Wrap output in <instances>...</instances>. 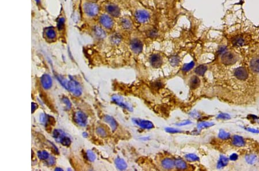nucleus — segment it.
<instances>
[{
  "label": "nucleus",
  "instance_id": "nucleus-1",
  "mask_svg": "<svg viewBox=\"0 0 259 171\" xmlns=\"http://www.w3.org/2000/svg\"><path fill=\"white\" fill-rule=\"evenodd\" d=\"M53 137L56 141L62 144L63 145L69 146L71 144V140L63 131L56 129L53 131Z\"/></svg>",
  "mask_w": 259,
  "mask_h": 171
},
{
  "label": "nucleus",
  "instance_id": "nucleus-2",
  "mask_svg": "<svg viewBox=\"0 0 259 171\" xmlns=\"http://www.w3.org/2000/svg\"><path fill=\"white\" fill-rule=\"evenodd\" d=\"M67 89L76 96H79L82 94L81 87L78 82L72 78L68 82Z\"/></svg>",
  "mask_w": 259,
  "mask_h": 171
},
{
  "label": "nucleus",
  "instance_id": "nucleus-3",
  "mask_svg": "<svg viewBox=\"0 0 259 171\" xmlns=\"http://www.w3.org/2000/svg\"><path fill=\"white\" fill-rule=\"evenodd\" d=\"M84 8L85 13L90 16H95L97 15L99 10L98 5L93 2H87L84 5Z\"/></svg>",
  "mask_w": 259,
  "mask_h": 171
},
{
  "label": "nucleus",
  "instance_id": "nucleus-4",
  "mask_svg": "<svg viewBox=\"0 0 259 171\" xmlns=\"http://www.w3.org/2000/svg\"><path fill=\"white\" fill-rule=\"evenodd\" d=\"M74 121L80 126L84 127L87 124V116L81 111H77L74 114Z\"/></svg>",
  "mask_w": 259,
  "mask_h": 171
},
{
  "label": "nucleus",
  "instance_id": "nucleus-5",
  "mask_svg": "<svg viewBox=\"0 0 259 171\" xmlns=\"http://www.w3.org/2000/svg\"><path fill=\"white\" fill-rule=\"evenodd\" d=\"M222 62L226 65H233L236 62V58L235 55L231 52H226L222 57Z\"/></svg>",
  "mask_w": 259,
  "mask_h": 171
},
{
  "label": "nucleus",
  "instance_id": "nucleus-6",
  "mask_svg": "<svg viewBox=\"0 0 259 171\" xmlns=\"http://www.w3.org/2000/svg\"><path fill=\"white\" fill-rule=\"evenodd\" d=\"M136 19L139 23H145L149 19V14L145 10H140L136 12L135 14Z\"/></svg>",
  "mask_w": 259,
  "mask_h": 171
},
{
  "label": "nucleus",
  "instance_id": "nucleus-7",
  "mask_svg": "<svg viewBox=\"0 0 259 171\" xmlns=\"http://www.w3.org/2000/svg\"><path fill=\"white\" fill-rule=\"evenodd\" d=\"M130 47L133 52H134L136 54H140L143 50V44L140 40L135 39L131 42Z\"/></svg>",
  "mask_w": 259,
  "mask_h": 171
},
{
  "label": "nucleus",
  "instance_id": "nucleus-8",
  "mask_svg": "<svg viewBox=\"0 0 259 171\" xmlns=\"http://www.w3.org/2000/svg\"><path fill=\"white\" fill-rule=\"evenodd\" d=\"M41 84L45 89H49L52 87V80L51 77L47 74H44L41 77Z\"/></svg>",
  "mask_w": 259,
  "mask_h": 171
},
{
  "label": "nucleus",
  "instance_id": "nucleus-9",
  "mask_svg": "<svg viewBox=\"0 0 259 171\" xmlns=\"http://www.w3.org/2000/svg\"><path fill=\"white\" fill-rule=\"evenodd\" d=\"M150 62L151 66L154 68H159L162 65V58L158 54L152 55L150 59Z\"/></svg>",
  "mask_w": 259,
  "mask_h": 171
},
{
  "label": "nucleus",
  "instance_id": "nucleus-10",
  "mask_svg": "<svg viewBox=\"0 0 259 171\" xmlns=\"http://www.w3.org/2000/svg\"><path fill=\"white\" fill-rule=\"evenodd\" d=\"M100 21L101 24L107 28H111L113 25V21L107 15H103L100 17Z\"/></svg>",
  "mask_w": 259,
  "mask_h": 171
},
{
  "label": "nucleus",
  "instance_id": "nucleus-11",
  "mask_svg": "<svg viewBox=\"0 0 259 171\" xmlns=\"http://www.w3.org/2000/svg\"><path fill=\"white\" fill-rule=\"evenodd\" d=\"M106 9L109 14L111 15L112 16L117 17L120 15L121 10L119 7L114 4H109L106 6Z\"/></svg>",
  "mask_w": 259,
  "mask_h": 171
},
{
  "label": "nucleus",
  "instance_id": "nucleus-12",
  "mask_svg": "<svg viewBox=\"0 0 259 171\" xmlns=\"http://www.w3.org/2000/svg\"><path fill=\"white\" fill-rule=\"evenodd\" d=\"M234 75L238 80H245L248 77V73L245 68H238L235 70Z\"/></svg>",
  "mask_w": 259,
  "mask_h": 171
},
{
  "label": "nucleus",
  "instance_id": "nucleus-13",
  "mask_svg": "<svg viewBox=\"0 0 259 171\" xmlns=\"http://www.w3.org/2000/svg\"><path fill=\"white\" fill-rule=\"evenodd\" d=\"M133 121H134L136 124H138V126H140V127L143 128V129H150L154 127L153 124L150 121H144V120H141L137 119H134L133 120Z\"/></svg>",
  "mask_w": 259,
  "mask_h": 171
},
{
  "label": "nucleus",
  "instance_id": "nucleus-14",
  "mask_svg": "<svg viewBox=\"0 0 259 171\" xmlns=\"http://www.w3.org/2000/svg\"><path fill=\"white\" fill-rule=\"evenodd\" d=\"M104 121L109 125V126L111 127V129L113 131H115L116 129L117 123L112 117L109 115H105L104 117Z\"/></svg>",
  "mask_w": 259,
  "mask_h": 171
},
{
  "label": "nucleus",
  "instance_id": "nucleus-15",
  "mask_svg": "<svg viewBox=\"0 0 259 171\" xmlns=\"http://www.w3.org/2000/svg\"><path fill=\"white\" fill-rule=\"evenodd\" d=\"M175 161L170 159H165L162 161V166L166 169H171L174 167Z\"/></svg>",
  "mask_w": 259,
  "mask_h": 171
},
{
  "label": "nucleus",
  "instance_id": "nucleus-16",
  "mask_svg": "<svg viewBox=\"0 0 259 171\" xmlns=\"http://www.w3.org/2000/svg\"><path fill=\"white\" fill-rule=\"evenodd\" d=\"M200 83H201V81L198 77L195 76H192L189 80V87L192 89H196L199 87Z\"/></svg>",
  "mask_w": 259,
  "mask_h": 171
},
{
  "label": "nucleus",
  "instance_id": "nucleus-17",
  "mask_svg": "<svg viewBox=\"0 0 259 171\" xmlns=\"http://www.w3.org/2000/svg\"><path fill=\"white\" fill-rule=\"evenodd\" d=\"M112 100L114 101L115 103H116L117 104L119 105L120 106L123 107L125 108L130 109L129 106L124 102L123 100V98L121 97H119V96H113Z\"/></svg>",
  "mask_w": 259,
  "mask_h": 171
},
{
  "label": "nucleus",
  "instance_id": "nucleus-18",
  "mask_svg": "<svg viewBox=\"0 0 259 171\" xmlns=\"http://www.w3.org/2000/svg\"><path fill=\"white\" fill-rule=\"evenodd\" d=\"M115 165L116 167L118 168L119 170H125L127 168V164L124 161V160L121 158H117L115 160Z\"/></svg>",
  "mask_w": 259,
  "mask_h": 171
},
{
  "label": "nucleus",
  "instance_id": "nucleus-19",
  "mask_svg": "<svg viewBox=\"0 0 259 171\" xmlns=\"http://www.w3.org/2000/svg\"><path fill=\"white\" fill-rule=\"evenodd\" d=\"M94 32L96 36L100 39H103L106 36V34L104 31L100 28V27L96 26L94 28Z\"/></svg>",
  "mask_w": 259,
  "mask_h": 171
},
{
  "label": "nucleus",
  "instance_id": "nucleus-20",
  "mask_svg": "<svg viewBox=\"0 0 259 171\" xmlns=\"http://www.w3.org/2000/svg\"><path fill=\"white\" fill-rule=\"evenodd\" d=\"M233 144L236 146H243L245 142L242 137L238 135H235L233 138Z\"/></svg>",
  "mask_w": 259,
  "mask_h": 171
},
{
  "label": "nucleus",
  "instance_id": "nucleus-21",
  "mask_svg": "<svg viewBox=\"0 0 259 171\" xmlns=\"http://www.w3.org/2000/svg\"><path fill=\"white\" fill-rule=\"evenodd\" d=\"M250 68L253 71L259 72V58H255L251 61Z\"/></svg>",
  "mask_w": 259,
  "mask_h": 171
},
{
  "label": "nucleus",
  "instance_id": "nucleus-22",
  "mask_svg": "<svg viewBox=\"0 0 259 171\" xmlns=\"http://www.w3.org/2000/svg\"><path fill=\"white\" fill-rule=\"evenodd\" d=\"M207 67L204 65H200L195 69V72L199 76H203L207 70Z\"/></svg>",
  "mask_w": 259,
  "mask_h": 171
},
{
  "label": "nucleus",
  "instance_id": "nucleus-23",
  "mask_svg": "<svg viewBox=\"0 0 259 171\" xmlns=\"http://www.w3.org/2000/svg\"><path fill=\"white\" fill-rule=\"evenodd\" d=\"M175 165L178 169H185L187 168L186 163L181 160H177L175 162Z\"/></svg>",
  "mask_w": 259,
  "mask_h": 171
},
{
  "label": "nucleus",
  "instance_id": "nucleus-24",
  "mask_svg": "<svg viewBox=\"0 0 259 171\" xmlns=\"http://www.w3.org/2000/svg\"><path fill=\"white\" fill-rule=\"evenodd\" d=\"M228 159L226 157L223 156H221L220 157V160H219L218 163V168H221L223 167H225L228 164Z\"/></svg>",
  "mask_w": 259,
  "mask_h": 171
},
{
  "label": "nucleus",
  "instance_id": "nucleus-25",
  "mask_svg": "<svg viewBox=\"0 0 259 171\" xmlns=\"http://www.w3.org/2000/svg\"><path fill=\"white\" fill-rule=\"evenodd\" d=\"M46 35L49 39H54L56 36V33L55 30L52 28H49L46 29Z\"/></svg>",
  "mask_w": 259,
  "mask_h": 171
},
{
  "label": "nucleus",
  "instance_id": "nucleus-26",
  "mask_svg": "<svg viewBox=\"0 0 259 171\" xmlns=\"http://www.w3.org/2000/svg\"><path fill=\"white\" fill-rule=\"evenodd\" d=\"M122 26L123 27V28L125 29H130L132 27V24L131 23V21L127 19V18H123L122 20Z\"/></svg>",
  "mask_w": 259,
  "mask_h": 171
},
{
  "label": "nucleus",
  "instance_id": "nucleus-27",
  "mask_svg": "<svg viewBox=\"0 0 259 171\" xmlns=\"http://www.w3.org/2000/svg\"><path fill=\"white\" fill-rule=\"evenodd\" d=\"M233 44L234 46L240 47L244 44V40L241 37H237L233 39Z\"/></svg>",
  "mask_w": 259,
  "mask_h": 171
},
{
  "label": "nucleus",
  "instance_id": "nucleus-28",
  "mask_svg": "<svg viewBox=\"0 0 259 171\" xmlns=\"http://www.w3.org/2000/svg\"><path fill=\"white\" fill-rule=\"evenodd\" d=\"M121 40H122L121 36L117 34H115L113 35L112 36L111 38V42L114 44H119V43L121 42Z\"/></svg>",
  "mask_w": 259,
  "mask_h": 171
},
{
  "label": "nucleus",
  "instance_id": "nucleus-29",
  "mask_svg": "<svg viewBox=\"0 0 259 171\" xmlns=\"http://www.w3.org/2000/svg\"><path fill=\"white\" fill-rule=\"evenodd\" d=\"M38 156L42 160H47L50 157V155L45 150L39 151L38 152Z\"/></svg>",
  "mask_w": 259,
  "mask_h": 171
},
{
  "label": "nucleus",
  "instance_id": "nucleus-30",
  "mask_svg": "<svg viewBox=\"0 0 259 171\" xmlns=\"http://www.w3.org/2000/svg\"><path fill=\"white\" fill-rule=\"evenodd\" d=\"M50 116L44 114H42L40 116V121L42 122V123L43 124H47L49 123V122H50Z\"/></svg>",
  "mask_w": 259,
  "mask_h": 171
},
{
  "label": "nucleus",
  "instance_id": "nucleus-31",
  "mask_svg": "<svg viewBox=\"0 0 259 171\" xmlns=\"http://www.w3.org/2000/svg\"><path fill=\"white\" fill-rule=\"evenodd\" d=\"M245 159H246V161L248 163H249L250 164H254V163L256 161V160H257V157L255 156V155L251 154L245 157Z\"/></svg>",
  "mask_w": 259,
  "mask_h": 171
},
{
  "label": "nucleus",
  "instance_id": "nucleus-32",
  "mask_svg": "<svg viewBox=\"0 0 259 171\" xmlns=\"http://www.w3.org/2000/svg\"><path fill=\"white\" fill-rule=\"evenodd\" d=\"M87 157L88 160H89L91 162L94 161L96 160V155L90 150H89L87 152Z\"/></svg>",
  "mask_w": 259,
  "mask_h": 171
},
{
  "label": "nucleus",
  "instance_id": "nucleus-33",
  "mask_svg": "<svg viewBox=\"0 0 259 171\" xmlns=\"http://www.w3.org/2000/svg\"><path fill=\"white\" fill-rule=\"evenodd\" d=\"M185 157L188 161H196L199 160V157H197L196 155L194 154H188L187 155H186Z\"/></svg>",
  "mask_w": 259,
  "mask_h": 171
},
{
  "label": "nucleus",
  "instance_id": "nucleus-34",
  "mask_svg": "<svg viewBox=\"0 0 259 171\" xmlns=\"http://www.w3.org/2000/svg\"><path fill=\"white\" fill-rule=\"evenodd\" d=\"M218 137L221 139H228L230 137V134L226 133L223 130H221L219 133Z\"/></svg>",
  "mask_w": 259,
  "mask_h": 171
},
{
  "label": "nucleus",
  "instance_id": "nucleus-35",
  "mask_svg": "<svg viewBox=\"0 0 259 171\" xmlns=\"http://www.w3.org/2000/svg\"><path fill=\"white\" fill-rule=\"evenodd\" d=\"M195 65V63L194 62H191L189 63L185 64L183 67V70L184 71H188L190 70L191 69L194 68Z\"/></svg>",
  "mask_w": 259,
  "mask_h": 171
},
{
  "label": "nucleus",
  "instance_id": "nucleus-36",
  "mask_svg": "<svg viewBox=\"0 0 259 171\" xmlns=\"http://www.w3.org/2000/svg\"><path fill=\"white\" fill-rule=\"evenodd\" d=\"M214 125L213 123L211 122H202L200 123L197 126V127L199 129H202V128H205V127H211L212 126Z\"/></svg>",
  "mask_w": 259,
  "mask_h": 171
},
{
  "label": "nucleus",
  "instance_id": "nucleus-37",
  "mask_svg": "<svg viewBox=\"0 0 259 171\" xmlns=\"http://www.w3.org/2000/svg\"><path fill=\"white\" fill-rule=\"evenodd\" d=\"M170 64L172 66H176V65H177L178 63H179V59H178V58L177 57H172L171 58H170Z\"/></svg>",
  "mask_w": 259,
  "mask_h": 171
},
{
  "label": "nucleus",
  "instance_id": "nucleus-38",
  "mask_svg": "<svg viewBox=\"0 0 259 171\" xmlns=\"http://www.w3.org/2000/svg\"><path fill=\"white\" fill-rule=\"evenodd\" d=\"M97 133L101 137H105L107 135V132L104 128L100 127L97 129Z\"/></svg>",
  "mask_w": 259,
  "mask_h": 171
},
{
  "label": "nucleus",
  "instance_id": "nucleus-39",
  "mask_svg": "<svg viewBox=\"0 0 259 171\" xmlns=\"http://www.w3.org/2000/svg\"><path fill=\"white\" fill-rule=\"evenodd\" d=\"M157 35H158V32L156 29H151V30L149 31L148 32V36L151 38H156Z\"/></svg>",
  "mask_w": 259,
  "mask_h": 171
},
{
  "label": "nucleus",
  "instance_id": "nucleus-40",
  "mask_svg": "<svg viewBox=\"0 0 259 171\" xmlns=\"http://www.w3.org/2000/svg\"><path fill=\"white\" fill-rule=\"evenodd\" d=\"M62 101L65 103V104L66 106V108L68 109H69L71 108V103L67 97H63L62 98Z\"/></svg>",
  "mask_w": 259,
  "mask_h": 171
},
{
  "label": "nucleus",
  "instance_id": "nucleus-41",
  "mask_svg": "<svg viewBox=\"0 0 259 171\" xmlns=\"http://www.w3.org/2000/svg\"><path fill=\"white\" fill-rule=\"evenodd\" d=\"M65 23V19L63 18H60L58 21V28L59 29H62Z\"/></svg>",
  "mask_w": 259,
  "mask_h": 171
},
{
  "label": "nucleus",
  "instance_id": "nucleus-42",
  "mask_svg": "<svg viewBox=\"0 0 259 171\" xmlns=\"http://www.w3.org/2000/svg\"><path fill=\"white\" fill-rule=\"evenodd\" d=\"M218 118L222 119H229L230 118V116L228 114H221L218 116Z\"/></svg>",
  "mask_w": 259,
  "mask_h": 171
},
{
  "label": "nucleus",
  "instance_id": "nucleus-43",
  "mask_svg": "<svg viewBox=\"0 0 259 171\" xmlns=\"http://www.w3.org/2000/svg\"><path fill=\"white\" fill-rule=\"evenodd\" d=\"M47 164L49 165H53L55 164V159L53 156L50 157L49 159H48L47 161Z\"/></svg>",
  "mask_w": 259,
  "mask_h": 171
},
{
  "label": "nucleus",
  "instance_id": "nucleus-44",
  "mask_svg": "<svg viewBox=\"0 0 259 171\" xmlns=\"http://www.w3.org/2000/svg\"><path fill=\"white\" fill-rule=\"evenodd\" d=\"M166 131L167 132L172 133V134H175V133H177L180 132V131L175 129H172V128H167V129H166Z\"/></svg>",
  "mask_w": 259,
  "mask_h": 171
},
{
  "label": "nucleus",
  "instance_id": "nucleus-45",
  "mask_svg": "<svg viewBox=\"0 0 259 171\" xmlns=\"http://www.w3.org/2000/svg\"><path fill=\"white\" fill-rule=\"evenodd\" d=\"M31 109H32V113H33L34 112H35V111L36 110V109L38 108V105L36 104V103H31Z\"/></svg>",
  "mask_w": 259,
  "mask_h": 171
},
{
  "label": "nucleus",
  "instance_id": "nucleus-46",
  "mask_svg": "<svg viewBox=\"0 0 259 171\" xmlns=\"http://www.w3.org/2000/svg\"><path fill=\"white\" fill-rule=\"evenodd\" d=\"M246 130L248 131L253 133H259V130H257V129H252V128H247Z\"/></svg>",
  "mask_w": 259,
  "mask_h": 171
},
{
  "label": "nucleus",
  "instance_id": "nucleus-47",
  "mask_svg": "<svg viewBox=\"0 0 259 171\" xmlns=\"http://www.w3.org/2000/svg\"><path fill=\"white\" fill-rule=\"evenodd\" d=\"M230 159L231 160L235 161V160H236L237 159H238V155L236 154H233L230 156Z\"/></svg>",
  "mask_w": 259,
  "mask_h": 171
},
{
  "label": "nucleus",
  "instance_id": "nucleus-48",
  "mask_svg": "<svg viewBox=\"0 0 259 171\" xmlns=\"http://www.w3.org/2000/svg\"><path fill=\"white\" fill-rule=\"evenodd\" d=\"M226 50V48L225 47H221L220 50H219L218 52L220 54H223V53L225 52Z\"/></svg>",
  "mask_w": 259,
  "mask_h": 171
},
{
  "label": "nucleus",
  "instance_id": "nucleus-49",
  "mask_svg": "<svg viewBox=\"0 0 259 171\" xmlns=\"http://www.w3.org/2000/svg\"><path fill=\"white\" fill-rule=\"evenodd\" d=\"M191 123V122L190 121H186L185 122H184L183 123H180L179 124H178V126H184V125H187V124H190Z\"/></svg>",
  "mask_w": 259,
  "mask_h": 171
},
{
  "label": "nucleus",
  "instance_id": "nucleus-50",
  "mask_svg": "<svg viewBox=\"0 0 259 171\" xmlns=\"http://www.w3.org/2000/svg\"><path fill=\"white\" fill-rule=\"evenodd\" d=\"M83 136L84 137H87V134L86 133H83Z\"/></svg>",
  "mask_w": 259,
  "mask_h": 171
},
{
  "label": "nucleus",
  "instance_id": "nucleus-51",
  "mask_svg": "<svg viewBox=\"0 0 259 171\" xmlns=\"http://www.w3.org/2000/svg\"><path fill=\"white\" fill-rule=\"evenodd\" d=\"M55 170H62V169L61 168H56Z\"/></svg>",
  "mask_w": 259,
  "mask_h": 171
}]
</instances>
